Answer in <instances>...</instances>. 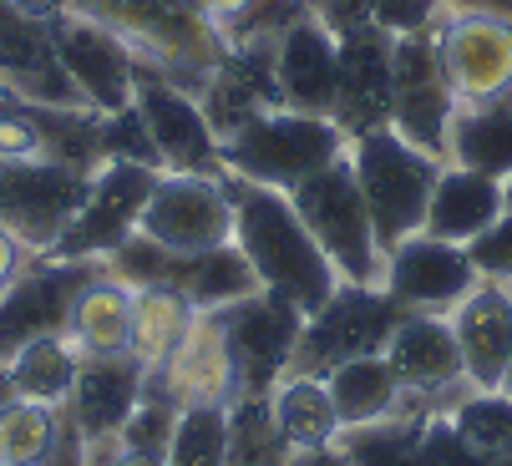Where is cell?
I'll use <instances>...</instances> for the list:
<instances>
[{
	"instance_id": "obj_1",
	"label": "cell",
	"mask_w": 512,
	"mask_h": 466,
	"mask_svg": "<svg viewBox=\"0 0 512 466\" xmlns=\"http://www.w3.org/2000/svg\"><path fill=\"white\" fill-rule=\"evenodd\" d=\"M224 188L234 203V244L254 264L259 284L269 294H284L289 304H300L305 315H315L340 289V274L325 259V249L310 239L300 208L289 203V193L234 178V173H224Z\"/></svg>"
},
{
	"instance_id": "obj_2",
	"label": "cell",
	"mask_w": 512,
	"mask_h": 466,
	"mask_svg": "<svg viewBox=\"0 0 512 466\" xmlns=\"http://www.w3.org/2000/svg\"><path fill=\"white\" fill-rule=\"evenodd\" d=\"M66 11L107 26L137 56V66L163 71L193 92L224 56V31L208 26L193 0H71Z\"/></svg>"
},
{
	"instance_id": "obj_3",
	"label": "cell",
	"mask_w": 512,
	"mask_h": 466,
	"mask_svg": "<svg viewBox=\"0 0 512 466\" xmlns=\"http://www.w3.org/2000/svg\"><path fill=\"white\" fill-rule=\"evenodd\" d=\"M350 152V137L335 117L295 112V107H269L254 122H244L234 137H224V173L295 193L320 168L340 163Z\"/></svg>"
},
{
	"instance_id": "obj_4",
	"label": "cell",
	"mask_w": 512,
	"mask_h": 466,
	"mask_svg": "<svg viewBox=\"0 0 512 466\" xmlns=\"http://www.w3.org/2000/svg\"><path fill=\"white\" fill-rule=\"evenodd\" d=\"M345 158H350V173L360 183V198L371 208L376 239L386 254L426 228V203H431L436 173H442V158L406 142L396 127H371V132L350 137Z\"/></svg>"
},
{
	"instance_id": "obj_5",
	"label": "cell",
	"mask_w": 512,
	"mask_h": 466,
	"mask_svg": "<svg viewBox=\"0 0 512 466\" xmlns=\"http://www.w3.org/2000/svg\"><path fill=\"white\" fill-rule=\"evenodd\" d=\"M289 203L300 208L310 239L335 264L340 284H381L386 249L376 239V223H371V208H365V198H360L350 158L320 168L315 178H305L295 193H289Z\"/></svg>"
},
{
	"instance_id": "obj_6",
	"label": "cell",
	"mask_w": 512,
	"mask_h": 466,
	"mask_svg": "<svg viewBox=\"0 0 512 466\" xmlns=\"http://www.w3.org/2000/svg\"><path fill=\"white\" fill-rule=\"evenodd\" d=\"M411 315L406 304H396L381 284H340L300 330L289 375H330L345 360L360 355H386L396 325Z\"/></svg>"
},
{
	"instance_id": "obj_7",
	"label": "cell",
	"mask_w": 512,
	"mask_h": 466,
	"mask_svg": "<svg viewBox=\"0 0 512 466\" xmlns=\"http://www.w3.org/2000/svg\"><path fill=\"white\" fill-rule=\"evenodd\" d=\"M213 315L229 340L234 396H269L289 375V360H295V345H300V330L310 315L269 289H254L249 299H234L224 309H213Z\"/></svg>"
},
{
	"instance_id": "obj_8",
	"label": "cell",
	"mask_w": 512,
	"mask_h": 466,
	"mask_svg": "<svg viewBox=\"0 0 512 466\" xmlns=\"http://www.w3.org/2000/svg\"><path fill=\"white\" fill-rule=\"evenodd\" d=\"M87 188H92L87 168L51 163V158H21V163L0 158V223L41 259L61 244Z\"/></svg>"
},
{
	"instance_id": "obj_9",
	"label": "cell",
	"mask_w": 512,
	"mask_h": 466,
	"mask_svg": "<svg viewBox=\"0 0 512 466\" xmlns=\"http://www.w3.org/2000/svg\"><path fill=\"white\" fill-rule=\"evenodd\" d=\"M132 107L148 127L163 173H198V178H224V137L213 132L203 102L193 87L173 82L163 71L137 66V92Z\"/></svg>"
},
{
	"instance_id": "obj_10",
	"label": "cell",
	"mask_w": 512,
	"mask_h": 466,
	"mask_svg": "<svg viewBox=\"0 0 512 466\" xmlns=\"http://www.w3.org/2000/svg\"><path fill=\"white\" fill-rule=\"evenodd\" d=\"M158 183V168H142V163H122L107 158L92 173V188L71 218V228L61 233V244L51 249V259H82V264H102L112 249H122L137 223L142 208H148V193Z\"/></svg>"
},
{
	"instance_id": "obj_11",
	"label": "cell",
	"mask_w": 512,
	"mask_h": 466,
	"mask_svg": "<svg viewBox=\"0 0 512 466\" xmlns=\"http://www.w3.org/2000/svg\"><path fill=\"white\" fill-rule=\"evenodd\" d=\"M137 233L163 244L168 254H203L218 244H234V203L224 178L158 173Z\"/></svg>"
},
{
	"instance_id": "obj_12",
	"label": "cell",
	"mask_w": 512,
	"mask_h": 466,
	"mask_svg": "<svg viewBox=\"0 0 512 466\" xmlns=\"http://www.w3.org/2000/svg\"><path fill=\"white\" fill-rule=\"evenodd\" d=\"M431 36L457 107L512 102V21L477 11H442Z\"/></svg>"
},
{
	"instance_id": "obj_13",
	"label": "cell",
	"mask_w": 512,
	"mask_h": 466,
	"mask_svg": "<svg viewBox=\"0 0 512 466\" xmlns=\"http://www.w3.org/2000/svg\"><path fill=\"white\" fill-rule=\"evenodd\" d=\"M452 117H457V97L452 82L436 56V36H396L391 46V127L426 147L431 158L447 163V137H452Z\"/></svg>"
},
{
	"instance_id": "obj_14",
	"label": "cell",
	"mask_w": 512,
	"mask_h": 466,
	"mask_svg": "<svg viewBox=\"0 0 512 466\" xmlns=\"http://www.w3.org/2000/svg\"><path fill=\"white\" fill-rule=\"evenodd\" d=\"M102 264H82V259H31L6 289H0V365H6L21 345L46 340V335H66L71 325V304H77L82 284L97 274Z\"/></svg>"
},
{
	"instance_id": "obj_15",
	"label": "cell",
	"mask_w": 512,
	"mask_h": 466,
	"mask_svg": "<svg viewBox=\"0 0 512 466\" xmlns=\"http://www.w3.org/2000/svg\"><path fill=\"white\" fill-rule=\"evenodd\" d=\"M482 284L467 244H447L431 233H411L386 254L381 289L406 304L411 315H452V309Z\"/></svg>"
},
{
	"instance_id": "obj_16",
	"label": "cell",
	"mask_w": 512,
	"mask_h": 466,
	"mask_svg": "<svg viewBox=\"0 0 512 466\" xmlns=\"http://www.w3.org/2000/svg\"><path fill=\"white\" fill-rule=\"evenodd\" d=\"M0 92L31 107H61V112L87 107L77 82L56 61L51 21L11 6V0H0Z\"/></svg>"
},
{
	"instance_id": "obj_17",
	"label": "cell",
	"mask_w": 512,
	"mask_h": 466,
	"mask_svg": "<svg viewBox=\"0 0 512 466\" xmlns=\"http://www.w3.org/2000/svg\"><path fill=\"white\" fill-rule=\"evenodd\" d=\"M51 41H56V61L66 66V76L77 82V92L87 97L92 112L117 117L132 107L137 92V56L97 21L66 11L51 21Z\"/></svg>"
},
{
	"instance_id": "obj_18",
	"label": "cell",
	"mask_w": 512,
	"mask_h": 466,
	"mask_svg": "<svg viewBox=\"0 0 512 466\" xmlns=\"http://www.w3.org/2000/svg\"><path fill=\"white\" fill-rule=\"evenodd\" d=\"M391 46L396 36L376 21H360L340 31V92H335V122L345 137H360L371 127H391Z\"/></svg>"
},
{
	"instance_id": "obj_19",
	"label": "cell",
	"mask_w": 512,
	"mask_h": 466,
	"mask_svg": "<svg viewBox=\"0 0 512 466\" xmlns=\"http://www.w3.org/2000/svg\"><path fill=\"white\" fill-rule=\"evenodd\" d=\"M274 82L279 102L295 112L335 117V92H340V36L310 11L289 26L274 46Z\"/></svg>"
},
{
	"instance_id": "obj_20",
	"label": "cell",
	"mask_w": 512,
	"mask_h": 466,
	"mask_svg": "<svg viewBox=\"0 0 512 466\" xmlns=\"http://www.w3.org/2000/svg\"><path fill=\"white\" fill-rule=\"evenodd\" d=\"M198 102L213 122L218 137H234L244 122H254L279 102V82H274V46H239L224 41V56L208 71V82L198 87Z\"/></svg>"
},
{
	"instance_id": "obj_21",
	"label": "cell",
	"mask_w": 512,
	"mask_h": 466,
	"mask_svg": "<svg viewBox=\"0 0 512 466\" xmlns=\"http://www.w3.org/2000/svg\"><path fill=\"white\" fill-rule=\"evenodd\" d=\"M158 391L183 411V406H229L234 401V360H229V340L218 325L213 309L188 325V335L178 340V350L153 370Z\"/></svg>"
},
{
	"instance_id": "obj_22",
	"label": "cell",
	"mask_w": 512,
	"mask_h": 466,
	"mask_svg": "<svg viewBox=\"0 0 512 466\" xmlns=\"http://www.w3.org/2000/svg\"><path fill=\"white\" fill-rule=\"evenodd\" d=\"M386 360L401 380V391H416L431 401H452L457 391H467L462 345L447 315H406L386 345Z\"/></svg>"
},
{
	"instance_id": "obj_23",
	"label": "cell",
	"mask_w": 512,
	"mask_h": 466,
	"mask_svg": "<svg viewBox=\"0 0 512 466\" xmlns=\"http://www.w3.org/2000/svg\"><path fill=\"white\" fill-rule=\"evenodd\" d=\"M447 320L462 345L467 385L472 391H502L512 370V289L482 279Z\"/></svg>"
},
{
	"instance_id": "obj_24",
	"label": "cell",
	"mask_w": 512,
	"mask_h": 466,
	"mask_svg": "<svg viewBox=\"0 0 512 466\" xmlns=\"http://www.w3.org/2000/svg\"><path fill=\"white\" fill-rule=\"evenodd\" d=\"M142 391H148V365L137 355H82L77 385L61 411L82 426L87 441H97L127 426V416L142 406Z\"/></svg>"
},
{
	"instance_id": "obj_25",
	"label": "cell",
	"mask_w": 512,
	"mask_h": 466,
	"mask_svg": "<svg viewBox=\"0 0 512 466\" xmlns=\"http://www.w3.org/2000/svg\"><path fill=\"white\" fill-rule=\"evenodd\" d=\"M502 213H507L502 178H487V173L462 168V163H442L436 188H431V203H426V228L421 233L447 239V244H472Z\"/></svg>"
},
{
	"instance_id": "obj_26",
	"label": "cell",
	"mask_w": 512,
	"mask_h": 466,
	"mask_svg": "<svg viewBox=\"0 0 512 466\" xmlns=\"http://www.w3.org/2000/svg\"><path fill=\"white\" fill-rule=\"evenodd\" d=\"M447 406V401H431V396H416V391H401L396 411L371 421V426H350L340 431V451L350 456V466H426L421 461V421Z\"/></svg>"
},
{
	"instance_id": "obj_27",
	"label": "cell",
	"mask_w": 512,
	"mask_h": 466,
	"mask_svg": "<svg viewBox=\"0 0 512 466\" xmlns=\"http://www.w3.org/2000/svg\"><path fill=\"white\" fill-rule=\"evenodd\" d=\"M66 335L82 355H127V345H132V284H122L102 264L82 284L77 304H71Z\"/></svg>"
},
{
	"instance_id": "obj_28",
	"label": "cell",
	"mask_w": 512,
	"mask_h": 466,
	"mask_svg": "<svg viewBox=\"0 0 512 466\" xmlns=\"http://www.w3.org/2000/svg\"><path fill=\"white\" fill-rule=\"evenodd\" d=\"M168 284L198 309V315L203 309H224V304L249 299L254 289H264L239 244H218V249H203V254H173Z\"/></svg>"
},
{
	"instance_id": "obj_29",
	"label": "cell",
	"mask_w": 512,
	"mask_h": 466,
	"mask_svg": "<svg viewBox=\"0 0 512 466\" xmlns=\"http://www.w3.org/2000/svg\"><path fill=\"white\" fill-rule=\"evenodd\" d=\"M269 406H274V421L284 431V441L295 451H320V446H335L340 441V411L330 401V385L325 375H284L274 391H269Z\"/></svg>"
},
{
	"instance_id": "obj_30",
	"label": "cell",
	"mask_w": 512,
	"mask_h": 466,
	"mask_svg": "<svg viewBox=\"0 0 512 466\" xmlns=\"http://www.w3.org/2000/svg\"><path fill=\"white\" fill-rule=\"evenodd\" d=\"M447 163L477 168L487 178H512V102H482L457 107L452 137H447Z\"/></svg>"
},
{
	"instance_id": "obj_31",
	"label": "cell",
	"mask_w": 512,
	"mask_h": 466,
	"mask_svg": "<svg viewBox=\"0 0 512 466\" xmlns=\"http://www.w3.org/2000/svg\"><path fill=\"white\" fill-rule=\"evenodd\" d=\"M325 385H330V401H335L345 431H350V426H371V421L391 416L396 401H401V380H396V370H391L386 355L345 360V365H335V370L325 375Z\"/></svg>"
},
{
	"instance_id": "obj_32",
	"label": "cell",
	"mask_w": 512,
	"mask_h": 466,
	"mask_svg": "<svg viewBox=\"0 0 512 466\" xmlns=\"http://www.w3.org/2000/svg\"><path fill=\"white\" fill-rule=\"evenodd\" d=\"M193 320H198V309L173 284L132 289V345H127V355H137L148 370H158L178 350V340L188 335Z\"/></svg>"
},
{
	"instance_id": "obj_33",
	"label": "cell",
	"mask_w": 512,
	"mask_h": 466,
	"mask_svg": "<svg viewBox=\"0 0 512 466\" xmlns=\"http://www.w3.org/2000/svg\"><path fill=\"white\" fill-rule=\"evenodd\" d=\"M6 370H11V385H16L21 401L66 406L71 385H77V370H82V350L71 345V335H46V340L21 345L6 360Z\"/></svg>"
},
{
	"instance_id": "obj_34",
	"label": "cell",
	"mask_w": 512,
	"mask_h": 466,
	"mask_svg": "<svg viewBox=\"0 0 512 466\" xmlns=\"http://www.w3.org/2000/svg\"><path fill=\"white\" fill-rule=\"evenodd\" d=\"M295 446L284 441L269 396L229 401V466H289Z\"/></svg>"
},
{
	"instance_id": "obj_35",
	"label": "cell",
	"mask_w": 512,
	"mask_h": 466,
	"mask_svg": "<svg viewBox=\"0 0 512 466\" xmlns=\"http://www.w3.org/2000/svg\"><path fill=\"white\" fill-rule=\"evenodd\" d=\"M442 416L477 456H512V396L507 391H457Z\"/></svg>"
},
{
	"instance_id": "obj_36",
	"label": "cell",
	"mask_w": 512,
	"mask_h": 466,
	"mask_svg": "<svg viewBox=\"0 0 512 466\" xmlns=\"http://www.w3.org/2000/svg\"><path fill=\"white\" fill-rule=\"evenodd\" d=\"M168 466H229V406H183Z\"/></svg>"
},
{
	"instance_id": "obj_37",
	"label": "cell",
	"mask_w": 512,
	"mask_h": 466,
	"mask_svg": "<svg viewBox=\"0 0 512 466\" xmlns=\"http://www.w3.org/2000/svg\"><path fill=\"white\" fill-rule=\"evenodd\" d=\"M61 431V406H41V401H11L0 411V461L16 466H41V456L51 451Z\"/></svg>"
},
{
	"instance_id": "obj_38",
	"label": "cell",
	"mask_w": 512,
	"mask_h": 466,
	"mask_svg": "<svg viewBox=\"0 0 512 466\" xmlns=\"http://www.w3.org/2000/svg\"><path fill=\"white\" fill-rule=\"evenodd\" d=\"M421 461H426V466H512V456H477V451L452 431V421L442 416V406L421 421Z\"/></svg>"
},
{
	"instance_id": "obj_39",
	"label": "cell",
	"mask_w": 512,
	"mask_h": 466,
	"mask_svg": "<svg viewBox=\"0 0 512 466\" xmlns=\"http://www.w3.org/2000/svg\"><path fill=\"white\" fill-rule=\"evenodd\" d=\"M467 254H472V264H477V274L482 279H492V284H507L512 289V208L482 233V239H472L467 244Z\"/></svg>"
},
{
	"instance_id": "obj_40",
	"label": "cell",
	"mask_w": 512,
	"mask_h": 466,
	"mask_svg": "<svg viewBox=\"0 0 512 466\" xmlns=\"http://www.w3.org/2000/svg\"><path fill=\"white\" fill-rule=\"evenodd\" d=\"M442 0H371V21L391 36H421L442 21Z\"/></svg>"
},
{
	"instance_id": "obj_41",
	"label": "cell",
	"mask_w": 512,
	"mask_h": 466,
	"mask_svg": "<svg viewBox=\"0 0 512 466\" xmlns=\"http://www.w3.org/2000/svg\"><path fill=\"white\" fill-rule=\"evenodd\" d=\"M87 466H168V456L158 451H132L117 436H97L87 441Z\"/></svg>"
},
{
	"instance_id": "obj_42",
	"label": "cell",
	"mask_w": 512,
	"mask_h": 466,
	"mask_svg": "<svg viewBox=\"0 0 512 466\" xmlns=\"http://www.w3.org/2000/svg\"><path fill=\"white\" fill-rule=\"evenodd\" d=\"M41 466H87V436L66 411H61V431H56L51 451L41 456Z\"/></svg>"
},
{
	"instance_id": "obj_43",
	"label": "cell",
	"mask_w": 512,
	"mask_h": 466,
	"mask_svg": "<svg viewBox=\"0 0 512 466\" xmlns=\"http://www.w3.org/2000/svg\"><path fill=\"white\" fill-rule=\"evenodd\" d=\"M310 11L340 36V31H350L360 21H371V0H310Z\"/></svg>"
},
{
	"instance_id": "obj_44",
	"label": "cell",
	"mask_w": 512,
	"mask_h": 466,
	"mask_svg": "<svg viewBox=\"0 0 512 466\" xmlns=\"http://www.w3.org/2000/svg\"><path fill=\"white\" fill-rule=\"evenodd\" d=\"M31 259H36V254H31L21 239H16V233H11L6 223H0V289H6V284H11V279H16L26 264H31Z\"/></svg>"
},
{
	"instance_id": "obj_45",
	"label": "cell",
	"mask_w": 512,
	"mask_h": 466,
	"mask_svg": "<svg viewBox=\"0 0 512 466\" xmlns=\"http://www.w3.org/2000/svg\"><path fill=\"white\" fill-rule=\"evenodd\" d=\"M249 6H254V0H193V11H198L208 26H218V31H229Z\"/></svg>"
},
{
	"instance_id": "obj_46",
	"label": "cell",
	"mask_w": 512,
	"mask_h": 466,
	"mask_svg": "<svg viewBox=\"0 0 512 466\" xmlns=\"http://www.w3.org/2000/svg\"><path fill=\"white\" fill-rule=\"evenodd\" d=\"M447 11H477V16H502L512 21V0H442Z\"/></svg>"
},
{
	"instance_id": "obj_47",
	"label": "cell",
	"mask_w": 512,
	"mask_h": 466,
	"mask_svg": "<svg viewBox=\"0 0 512 466\" xmlns=\"http://www.w3.org/2000/svg\"><path fill=\"white\" fill-rule=\"evenodd\" d=\"M289 466H350V456L340 446H320V451H295Z\"/></svg>"
},
{
	"instance_id": "obj_48",
	"label": "cell",
	"mask_w": 512,
	"mask_h": 466,
	"mask_svg": "<svg viewBox=\"0 0 512 466\" xmlns=\"http://www.w3.org/2000/svg\"><path fill=\"white\" fill-rule=\"evenodd\" d=\"M11 6H21V11H31V16H41V21H56V16H66L71 0H11Z\"/></svg>"
},
{
	"instance_id": "obj_49",
	"label": "cell",
	"mask_w": 512,
	"mask_h": 466,
	"mask_svg": "<svg viewBox=\"0 0 512 466\" xmlns=\"http://www.w3.org/2000/svg\"><path fill=\"white\" fill-rule=\"evenodd\" d=\"M11 401H16V385H11V370L0 365V411H6Z\"/></svg>"
},
{
	"instance_id": "obj_50",
	"label": "cell",
	"mask_w": 512,
	"mask_h": 466,
	"mask_svg": "<svg viewBox=\"0 0 512 466\" xmlns=\"http://www.w3.org/2000/svg\"><path fill=\"white\" fill-rule=\"evenodd\" d=\"M502 193H507V208H512V178H507V183H502Z\"/></svg>"
},
{
	"instance_id": "obj_51",
	"label": "cell",
	"mask_w": 512,
	"mask_h": 466,
	"mask_svg": "<svg viewBox=\"0 0 512 466\" xmlns=\"http://www.w3.org/2000/svg\"><path fill=\"white\" fill-rule=\"evenodd\" d=\"M502 391H507V396H512V370H507V385H502Z\"/></svg>"
},
{
	"instance_id": "obj_52",
	"label": "cell",
	"mask_w": 512,
	"mask_h": 466,
	"mask_svg": "<svg viewBox=\"0 0 512 466\" xmlns=\"http://www.w3.org/2000/svg\"><path fill=\"white\" fill-rule=\"evenodd\" d=\"M0 466H16V461H0Z\"/></svg>"
}]
</instances>
